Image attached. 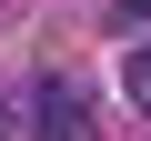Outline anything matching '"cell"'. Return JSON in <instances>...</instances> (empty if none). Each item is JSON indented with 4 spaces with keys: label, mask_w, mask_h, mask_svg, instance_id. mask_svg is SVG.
Returning <instances> with one entry per match:
<instances>
[{
    "label": "cell",
    "mask_w": 151,
    "mask_h": 141,
    "mask_svg": "<svg viewBox=\"0 0 151 141\" xmlns=\"http://www.w3.org/2000/svg\"><path fill=\"white\" fill-rule=\"evenodd\" d=\"M30 141H91V101H81V81H60V70L30 81Z\"/></svg>",
    "instance_id": "6da1fadb"
},
{
    "label": "cell",
    "mask_w": 151,
    "mask_h": 141,
    "mask_svg": "<svg viewBox=\"0 0 151 141\" xmlns=\"http://www.w3.org/2000/svg\"><path fill=\"white\" fill-rule=\"evenodd\" d=\"M121 91H131V111H151V40L121 50Z\"/></svg>",
    "instance_id": "7a4b0ae2"
},
{
    "label": "cell",
    "mask_w": 151,
    "mask_h": 141,
    "mask_svg": "<svg viewBox=\"0 0 151 141\" xmlns=\"http://www.w3.org/2000/svg\"><path fill=\"white\" fill-rule=\"evenodd\" d=\"M111 10H121V20H151V0H111Z\"/></svg>",
    "instance_id": "3957f363"
},
{
    "label": "cell",
    "mask_w": 151,
    "mask_h": 141,
    "mask_svg": "<svg viewBox=\"0 0 151 141\" xmlns=\"http://www.w3.org/2000/svg\"><path fill=\"white\" fill-rule=\"evenodd\" d=\"M0 131H10V101H0Z\"/></svg>",
    "instance_id": "277c9868"
}]
</instances>
